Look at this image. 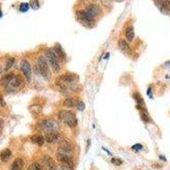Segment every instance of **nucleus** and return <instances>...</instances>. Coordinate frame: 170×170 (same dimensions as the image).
Returning a JSON list of instances; mask_svg holds the SVG:
<instances>
[{
    "label": "nucleus",
    "mask_w": 170,
    "mask_h": 170,
    "mask_svg": "<svg viewBox=\"0 0 170 170\" xmlns=\"http://www.w3.org/2000/svg\"><path fill=\"white\" fill-rule=\"evenodd\" d=\"M73 153L74 149L70 142L65 140H60V146L56 151V157L61 163L67 165L71 169H72L73 167L72 162Z\"/></svg>",
    "instance_id": "obj_1"
},
{
    "label": "nucleus",
    "mask_w": 170,
    "mask_h": 170,
    "mask_svg": "<svg viewBox=\"0 0 170 170\" xmlns=\"http://www.w3.org/2000/svg\"><path fill=\"white\" fill-rule=\"evenodd\" d=\"M78 77L72 73H65L60 75L55 80V84L62 90H73L77 86Z\"/></svg>",
    "instance_id": "obj_2"
},
{
    "label": "nucleus",
    "mask_w": 170,
    "mask_h": 170,
    "mask_svg": "<svg viewBox=\"0 0 170 170\" xmlns=\"http://www.w3.org/2000/svg\"><path fill=\"white\" fill-rule=\"evenodd\" d=\"M36 67L38 73L43 77V78L46 81H50L51 79V71H50L49 63L44 56H39L37 60Z\"/></svg>",
    "instance_id": "obj_3"
},
{
    "label": "nucleus",
    "mask_w": 170,
    "mask_h": 170,
    "mask_svg": "<svg viewBox=\"0 0 170 170\" xmlns=\"http://www.w3.org/2000/svg\"><path fill=\"white\" fill-rule=\"evenodd\" d=\"M58 118L61 122L66 123L69 128H76L78 125V119L74 112L71 111L62 110L59 112Z\"/></svg>",
    "instance_id": "obj_4"
},
{
    "label": "nucleus",
    "mask_w": 170,
    "mask_h": 170,
    "mask_svg": "<svg viewBox=\"0 0 170 170\" xmlns=\"http://www.w3.org/2000/svg\"><path fill=\"white\" fill-rule=\"evenodd\" d=\"M45 58L54 72L55 73L60 72V66L59 64V59L56 56L53 49H49L45 51Z\"/></svg>",
    "instance_id": "obj_5"
},
{
    "label": "nucleus",
    "mask_w": 170,
    "mask_h": 170,
    "mask_svg": "<svg viewBox=\"0 0 170 170\" xmlns=\"http://www.w3.org/2000/svg\"><path fill=\"white\" fill-rule=\"evenodd\" d=\"M25 85V82L23 78L20 75H16L14 77V78L10 81V83L5 87L8 92H14L15 90H18L23 88Z\"/></svg>",
    "instance_id": "obj_6"
},
{
    "label": "nucleus",
    "mask_w": 170,
    "mask_h": 170,
    "mask_svg": "<svg viewBox=\"0 0 170 170\" xmlns=\"http://www.w3.org/2000/svg\"><path fill=\"white\" fill-rule=\"evenodd\" d=\"M39 127L41 128V129H43V131L49 132V131L58 130L60 128V125H59V122L55 119L46 118L39 123Z\"/></svg>",
    "instance_id": "obj_7"
},
{
    "label": "nucleus",
    "mask_w": 170,
    "mask_h": 170,
    "mask_svg": "<svg viewBox=\"0 0 170 170\" xmlns=\"http://www.w3.org/2000/svg\"><path fill=\"white\" fill-rule=\"evenodd\" d=\"M20 70L22 71V73L24 74V76L27 78V80L28 81V82H31V81L32 71H31V66L30 62L28 60H21V62H20Z\"/></svg>",
    "instance_id": "obj_8"
},
{
    "label": "nucleus",
    "mask_w": 170,
    "mask_h": 170,
    "mask_svg": "<svg viewBox=\"0 0 170 170\" xmlns=\"http://www.w3.org/2000/svg\"><path fill=\"white\" fill-rule=\"evenodd\" d=\"M77 17L82 22L86 24H92L94 21V16L90 15L86 10H79L77 12Z\"/></svg>",
    "instance_id": "obj_9"
},
{
    "label": "nucleus",
    "mask_w": 170,
    "mask_h": 170,
    "mask_svg": "<svg viewBox=\"0 0 170 170\" xmlns=\"http://www.w3.org/2000/svg\"><path fill=\"white\" fill-rule=\"evenodd\" d=\"M44 139L45 141H47L48 143H55L61 140L60 133L57 130L46 132V134H44Z\"/></svg>",
    "instance_id": "obj_10"
},
{
    "label": "nucleus",
    "mask_w": 170,
    "mask_h": 170,
    "mask_svg": "<svg viewBox=\"0 0 170 170\" xmlns=\"http://www.w3.org/2000/svg\"><path fill=\"white\" fill-rule=\"evenodd\" d=\"M118 47L124 54H127V55H131L132 54V49L129 46V44L128 43V42L123 39V38H120L118 40Z\"/></svg>",
    "instance_id": "obj_11"
},
{
    "label": "nucleus",
    "mask_w": 170,
    "mask_h": 170,
    "mask_svg": "<svg viewBox=\"0 0 170 170\" xmlns=\"http://www.w3.org/2000/svg\"><path fill=\"white\" fill-rule=\"evenodd\" d=\"M42 162H43V167L49 170H51L55 166V161L52 159V157H50V156H47V155H45L42 157Z\"/></svg>",
    "instance_id": "obj_12"
},
{
    "label": "nucleus",
    "mask_w": 170,
    "mask_h": 170,
    "mask_svg": "<svg viewBox=\"0 0 170 170\" xmlns=\"http://www.w3.org/2000/svg\"><path fill=\"white\" fill-rule=\"evenodd\" d=\"M53 50H54V52L55 53V55H56V56L58 57L59 60L63 61V60H66V54H65L64 50H63V49L61 48V46H60V44H56V45L53 48Z\"/></svg>",
    "instance_id": "obj_13"
},
{
    "label": "nucleus",
    "mask_w": 170,
    "mask_h": 170,
    "mask_svg": "<svg viewBox=\"0 0 170 170\" xmlns=\"http://www.w3.org/2000/svg\"><path fill=\"white\" fill-rule=\"evenodd\" d=\"M157 5L161 10L170 11V1L169 0H155Z\"/></svg>",
    "instance_id": "obj_14"
},
{
    "label": "nucleus",
    "mask_w": 170,
    "mask_h": 170,
    "mask_svg": "<svg viewBox=\"0 0 170 170\" xmlns=\"http://www.w3.org/2000/svg\"><path fill=\"white\" fill-rule=\"evenodd\" d=\"M24 167V161L22 158H16L10 166V170H22Z\"/></svg>",
    "instance_id": "obj_15"
},
{
    "label": "nucleus",
    "mask_w": 170,
    "mask_h": 170,
    "mask_svg": "<svg viewBox=\"0 0 170 170\" xmlns=\"http://www.w3.org/2000/svg\"><path fill=\"white\" fill-rule=\"evenodd\" d=\"M86 11L89 12L90 15H92L93 16L96 15H99L100 12H101V9L98 5L96 4H90L89 5L87 8H86Z\"/></svg>",
    "instance_id": "obj_16"
},
{
    "label": "nucleus",
    "mask_w": 170,
    "mask_h": 170,
    "mask_svg": "<svg viewBox=\"0 0 170 170\" xmlns=\"http://www.w3.org/2000/svg\"><path fill=\"white\" fill-rule=\"evenodd\" d=\"M11 156H12V152H11V150H10V149H8V148L3 150L1 151V153H0V158H1V161H2L3 162H8V161L10 159Z\"/></svg>",
    "instance_id": "obj_17"
},
{
    "label": "nucleus",
    "mask_w": 170,
    "mask_h": 170,
    "mask_svg": "<svg viewBox=\"0 0 170 170\" xmlns=\"http://www.w3.org/2000/svg\"><path fill=\"white\" fill-rule=\"evenodd\" d=\"M31 142H33L34 144L38 145V146H43L44 141H45V139H44V136L43 135H40V134H34L31 137Z\"/></svg>",
    "instance_id": "obj_18"
},
{
    "label": "nucleus",
    "mask_w": 170,
    "mask_h": 170,
    "mask_svg": "<svg viewBox=\"0 0 170 170\" xmlns=\"http://www.w3.org/2000/svg\"><path fill=\"white\" fill-rule=\"evenodd\" d=\"M14 77H15V74L13 73V72H10V73H7L5 76H3L2 78H1V81H0V83H1V84L3 85V86H4V87H6L9 83H10V81L12 80L13 78H14Z\"/></svg>",
    "instance_id": "obj_19"
},
{
    "label": "nucleus",
    "mask_w": 170,
    "mask_h": 170,
    "mask_svg": "<svg viewBox=\"0 0 170 170\" xmlns=\"http://www.w3.org/2000/svg\"><path fill=\"white\" fill-rule=\"evenodd\" d=\"M78 100H76V98H73V97H69V98H66L65 101H64V106H66V107H69V108H72V107H77V105H78Z\"/></svg>",
    "instance_id": "obj_20"
},
{
    "label": "nucleus",
    "mask_w": 170,
    "mask_h": 170,
    "mask_svg": "<svg viewBox=\"0 0 170 170\" xmlns=\"http://www.w3.org/2000/svg\"><path fill=\"white\" fill-rule=\"evenodd\" d=\"M125 37H126V39L129 41V42H132L134 38V27H129L126 31H125Z\"/></svg>",
    "instance_id": "obj_21"
},
{
    "label": "nucleus",
    "mask_w": 170,
    "mask_h": 170,
    "mask_svg": "<svg viewBox=\"0 0 170 170\" xmlns=\"http://www.w3.org/2000/svg\"><path fill=\"white\" fill-rule=\"evenodd\" d=\"M15 59L14 58V57H11L10 58L9 60H7V62H6V65H5V68H4V71H9L13 66V65L15 64Z\"/></svg>",
    "instance_id": "obj_22"
},
{
    "label": "nucleus",
    "mask_w": 170,
    "mask_h": 170,
    "mask_svg": "<svg viewBox=\"0 0 170 170\" xmlns=\"http://www.w3.org/2000/svg\"><path fill=\"white\" fill-rule=\"evenodd\" d=\"M27 170H43V169L38 162H33L32 164H31Z\"/></svg>",
    "instance_id": "obj_23"
},
{
    "label": "nucleus",
    "mask_w": 170,
    "mask_h": 170,
    "mask_svg": "<svg viewBox=\"0 0 170 170\" xmlns=\"http://www.w3.org/2000/svg\"><path fill=\"white\" fill-rule=\"evenodd\" d=\"M71 169L70 167H68L67 165H66V164H61V165H59V166H55L53 169L51 170H71Z\"/></svg>",
    "instance_id": "obj_24"
},
{
    "label": "nucleus",
    "mask_w": 170,
    "mask_h": 170,
    "mask_svg": "<svg viewBox=\"0 0 170 170\" xmlns=\"http://www.w3.org/2000/svg\"><path fill=\"white\" fill-rule=\"evenodd\" d=\"M29 4H30V6L33 10H37V9L39 8V2H38V0H31Z\"/></svg>",
    "instance_id": "obj_25"
},
{
    "label": "nucleus",
    "mask_w": 170,
    "mask_h": 170,
    "mask_svg": "<svg viewBox=\"0 0 170 170\" xmlns=\"http://www.w3.org/2000/svg\"><path fill=\"white\" fill-rule=\"evenodd\" d=\"M29 3H22L20 6V10L21 12H26L29 9Z\"/></svg>",
    "instance_id": "obj_26"
},
{
    "label": "nucleus",
    "mask_w": 170,
    "mask_h": 170,
    "mask_svg": "<svg viewBox=\"0 0 170 170\" xmlns=\"http://www.w3.org/2000/svg\"><path fill=\"white\" fill-rule=\"evenodd\" d=\"M143 148V146L141 144H135L132 146V149L134 150H136V151H139Z\"/></svg>",
    "instance_id": "obj_27"
},
{
    "label": "nucleus",
    "mask_w": 170,
    "mask_h": 170,
    "mask_svg": "<svg viewBox=\"0 0 170 170\" xmlns=\"http://www.w3.org/2000/svg\"><path fill=\"white\" fill-rule=\"evenodd\" d=\"M77 108L79 111H83L85 108V106H84V103L83 101H78V105H77Z\"/></svg>",
    "instance_id": "obj_28"
},
{
    "label": "nucleus",
    "mask_w": 170,
    "mask_h": 170,
    "mask_svg": "<svg viewBox=\"0 0 170 170\" xmlns=\"http://www.w3.org/2000/svg\"><path fill=\"white\" fill-rule=\"evenodd\" d=\"M111 162H112V163H114V164L117 165V166H119V165H121V164L122 163V162L120 159H116V158H112Z\"/></svg>",
    "instance_id": "obj_29"
},
{
    "label": "nucleus",
    "mask_w": 170,
    "mask_h": 170,
    "mask_svg": "<svg viewBox=\"0 0 170 170\" xmlns=\"http://www.w3.org/2000/svg\"><path fill=\"white\" fill-rule=\"evenodd\" d=\"M0 106H5V102H4L3 98L2 96H0Z\"/></svg>",
    "instance_id": "obj_30"
},
{
    "label": "nucleus",
    "mask_w": 170,
    "mask_h": 170,
    "mask_svg": "<svg viewBox=\"0 0 170 170\" xmlns=\"http://www.w3.org/2000/svg\"><path fill=\"white\" fill-rule=\"evenodd\" d=\"M2 15H3V14H2V10H1V9H0V18L2 17Z\"/></svg>",
    "instance_id": "obj_31"
},
{
    "label": "nucleus",
    "mask_w": 170,
    "mask_h": 170,
    "mask_svg": "<svg viewBox=\"0 0 170 170\" xmlns=\"http://www.w3.org/2000/svg\"><path fill=\"white\" fill-rule=\"evenodd\" d=\"M1 73H2V68H1V66H0V75H1Z\"/></svg>",
    "instance_id": "obj_32"
},
{
    "label": "nucleus",
    "mask_w": 170,
    "mask_h": 170,
    "mask_svg": "<svg viewBox=\"0 0 170 170\" xmlns=\"http://www.w3.org/2000/svg\"><path fill=\"white\" fill-rule=\"evenodd\" d=\"M116 1H118V2H121V1H122V0H116Z\"/></svg>",
    "instance_id": "obj_33"
}]
</instances>
